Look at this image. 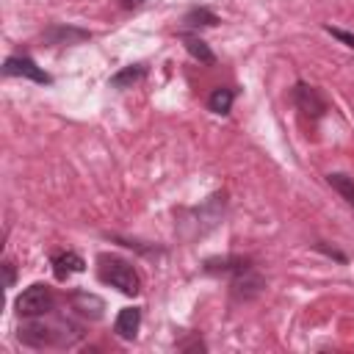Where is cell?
I'll return each instance as SVG.
<instances>
[{
  "label": "cell",
  "mask_w": 354,
  "mask_h": 354,
  "mask_svg": "<svg viewBox=\"0 0 354 354\" xmlns=\"http://www.w3.org/2000/svg\"><path fill=\"white\" fill-rule=\"evenodd\" d=\"M100 279L108 282L111 288L122 290L124 296H136L141 290V279L136 268L119 257H100Z\"/></svg>",
  "instance_id": "obj_1"
},
{
  "label": "cell",
  "mask_w": 354,
  "mask_h": 354,
  "mask_svg": "<svg viewBox=\"0 0 354 354\" xmlns=\"http://www.w3.org/2000/svg\"><path fill=\"white\" fill-rule=\"evenodd\" d=\"M53 293L47 285L36 282L30 288H25L19 296H17V313L22 318H39V315H47L53 310Z\"/></svg>",
  "instance_id": "obj_2"
},
{
  "label": "cell",
  "mask_w": 354,
  "mask_h": 354,
  "mask_svg": "<svg viewBox=\"0 0 354 354\" xmlns=\"http://www.w3.org/2000/svg\"><path fill=\"white\" fill-rule=\"evenodd\" d=\"M3 72L8 77H28V80H36V83H53V77L44 69H39L36 61H30L28 55H11V58H6Z\"/></svg>",
  "instance_id": "obj_3"
},
{
  "label": "cell",
  "mask_w": 354,
  "mask_h": 354,
  "mask_svg": "<svg viewBox=\"0 0 354 354\" xmlns=\"http://www.w3.org/2000/svg\"><path fill=\"white\" fill-rule=\"evenodd\" d=\"M293 100H296V108H299L304 116H310V119H318V116H324V111H326V102H324V97L318 94V88H313V86H307V83H296Z\"/></svg>",
  "instance_id": "obj_4"
},
{
  "label": "cell",
  "mask_w": 354,
  "mask_h": 354,
  "mask_svg": "<svg viewBox=\"0 0 354 354\" xmlns=\"http://www.w3.org/2000/svg\"><path fill=\"white\" fill-rule=\"evenodd\" d=\"M138 326H141V310L138 307H124L119 310L116 321H113V332L124 340H133L138 335Z\"/></svg>",
  "instance_id": "obj_5"
},
{
  "label": "cell",
  "mask_w": 354,
  "mask_h": 354,
  "mask_svg": "<svg viewBox=\"0 0 354 354\" xmlns=\"http://www.w3.org/2000/svg\"><path fill=\"white\" fill-rule=\"evenodd\" d=\"M83 268H86V263L75 252H58V254H53V271H55L58 279H66L72 274H80Z\"/></svg>",
  "instance_id": "obj_6"
},
{
  "label": "cell",
  "mask_w": 354,
  "mask_h": 354,
  "mask_svg": "<svg viewBox=\"0 0 354 354\" xmlns=\"http://www.w3.org/2000/svg\"><path fill=\"white\" fill-rule=\"evenodd\" d=\"M44 39L50 41V44H72V41H83V39H88V30H80V28H72V25H55V28H50L47 33H44Z\"/></svg>",
  "instance_id": "obj_7"
},
{
  "label": "cell",
  "mask_w": 354,
  "mask_h": 354,
  "mask_svg": "<svg viewBox=\"0 0 354 354\" xmlns=\"http://www.w3.org/2000/svg\"><path fill=\"white\" fill-rule=\"evenodd\" d=\"M183 44H185V50L199 61V64H213L216 61V55H213V50L199 39V36H194V33H183Z\"/></svg>",
  "instance_id": "obj_8"
},
{
  "label": "cell",
  "mask_w": 354,
  "mask_h": 354,
  "mask_svg": "<svg viewBox=\"0 0 354 354\" xmlns=\"http://www.w3.org/2000/svg\"><path fill=\"white\" fill-rule=\"evenodd\" d=\"M72 307H75V310H80L83 315L100 318L105 304H102V299H97V296H91V293H75V296H72Z\"/></svg>",
  "instance_id": "obj_9"
},
{
  "label": "cell",
  "mask_w": 354,
  "mask_h": 354,
  "mask_svg": "<svg viewBox=\"0 0 354 354\" xmlns=\"http://www.w3.org/2000/svg\"><path fill=\"white\" fill-rule=\"evenodd\" d=\"M232 100H235V91L227 88V86H218V88H213V94L207 97V108H210L213 113H227V111L232 108Z\"/></svg>",
  "instance_id": "obj_10"
},
{
  "label": "cell",
  "mask_w": 354,
  "mask_h": 354,
  "mask_svg": "<svg viewBox=\"0 0 354 354\" xmlns=\"http://www.w3.org/2000/svg\"><path fill=\"white\" fill-rule=\"evenodd\" d=\"M326 183H329L348 205H354V177L340 174V171H332V174H326Z\"/></svg>",
  "instance_id": "obj_11"
},
{
  "label": "cell",
  "mask_w": 354,
  "mask_h": 354,
  "mask_svg": "<svg viewBox=\"0 0 354 354\" xmlns=\"http://www.w3.org/2000/svg\"><path fill=\"white\" fill-rule=\"evenodd\" d=\"M216 22H218V17L210 8H191L183 17V25L185 28H205V25H216Z\"/></svg>",
  "instance_id": "obj_12"
},
{
  "label": "cell",
  "mask_w": 354,
  "mask_h": 354,
  "mask_svg": "<svg viewBox=\"0 0 354 354\" xmlns=\"http://www.w3.org/2000/svg\"><path fill=\"white\" fill-rule=\"evenodd\" d=\"M144 75H147L144 66H124L122 72H116V75L111 77V86H113V88H127V86L138 83Z\"/></svg>",
  "instance_id": "obj_13"
},
{
  "label": "cell",
  "mask_w": 354,
  "mask_h": 354,
  "mask_svg": "<svg viewBox=\"0 0 354 354\" xmlns=\"http://www.w3.org/2000/svg\"><path fill=\"white\" fill-rule=\"evenodd\" d=\"M326 33H329V36H335V39H340L343 44L354 47V33H348V30H340V28H332V25H326Z\"/></svg>",
  "instance_id": "obj_14"
},
{
  "label": "cell",
  "mask_w": 354,
  "mask_h": 354,
  "mask_svg": "<svg viewBox=\"0 0 354 354\" xmlns=\"http://www.w3.org/2000/svg\"><path fill=\"white\" fill-rule=\"evenodd\" d=\"M3 271H6V288H14V279H17V274H14V263L6 260V263H3Z\"/></svg>",
  "instance_id": "obj_15"
},
{
  "label": "cell",
  "mask_w": 354,
  "mask_h": 354,
  "mask_svg": "<svg viewBox=\"0 0 354 354\" xmlns=\"http://www.w3.org/2000/svg\"><path fill=\"white\" fill-rule=\"evenodd\" d=\"M144 0H119V6L122 8H136V6H141Z\"/></svg>",
  "instance_id": "obj_16"
}]
</instances>
